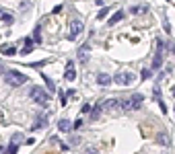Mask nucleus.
I'll return each instance as SVG.
<instances>
[{
  "label": "nucleus",
  "mask_w": 175,
  "mask_h": 154,
  "mask_svg": "<svg viewBox=\"0 0 175 154\" xmlns=\"http://www.w3.org/2000/svg\"><path fill=\"white\" fill-rule=\"evenodd\" d=\"M33 37H35V41H41V31H39V27L33 31Z\"/></svg>",
  "instance_id": "obj_26"
},
{
  "label": "nucleus",
  "mask_w": 175,
  "mask_h": 154,
  "mask_svg": "<svg viewBox=\"0 0 175 154\" xmlns=\"http://www.w3.org/2000/svg\"><path fill=\"white\" fill-rule=\"evenodd\" d=\"M66 80H74L76 78V70H74V62H68L66 64V74H64Z\"/></svg>",
  "instance_id": "obj_8"
},
{
  "label": "nucleus",
  "mask_w": 175,
  "mask_h": 154,
  "mask_svg": "<svg viewBox=\"0 0 175 154\" xmlns=\"http://www.w3.org/2000/svg\"><path fill=\"white\" fill-rule=\"evenodd\" d=\"M171 93H173V97H175V87H173V88H171Z\"/></svg>",
  "instance_id": "obj_30"
},
{
  "label": "nucleus",
  "mask_w": 175,
  "mask_h": 154,
  "mask_svg": "<svg viewBox=\"0 0 175 154\" xmlns=\"http://www.w3.org/2000/svg\"><path fill=\"white\" fill-rule=\"evenodd\" d=\"M31 52H33V45H27V47H23V52H21V54H23V56H29Z\"/></svg>",
  "instance_id": "obj_25"
},
{
  "label": "nucleus",
  "mask_w": 175,
  "mask_h": 154,
  "mask_svg": "<svg viewBox=\"0 0 175 154\" xmlns=\"http://www.w3.org/2000/svg\"><path fill=\"white\" fill-rule=\"evenodd\" d=\"M0 154H4V148H2V146H0Z\"/></svg>",
  "instance_id": "obj_29"
},
{
  "label": "nucleus",
  "mask_w": 175,
  "mask_h": 154,
  "mask_svg": "<svg viewBox=\"0 0 175 154\" xmlns=\"http://www.w3.org/2000/svg\"><path fill=\"white\" fill-rule=\"evenodd\" d=\"M130 13L132 14H144V13H148V4H134V6H130Z\"/></svg>",
  "instance_id": "obj_9"
},
{
  "label": "nucleus",
  "mask_w": 175,
  "mask_h": 154,
  "mask_svg": "<svg viewBox=\"0 0 175 154\" xmlns=\"http://www.w3.org/2000/svg\"><path fill=\"white\" fill-rule=\"evenodd\" d=\"M21 142H23V136H21V134H14L13 136V144H21Z\"/></svg>",
  "instance_id": "obj_24"
},
{
  "label": "nucleus",
  "mask_w": 175,
  "mask_h": 154,
  "mask_svg": "<svg viewBox=\"0 0 175 154\" xmlns=\"http://www.w3.org/2000/svg\"><path fill=\"white\" fill-rule=\"evenodd\" d=\"M0 72H2V64H0Z\"/></svg>",
  "instance_id": "obj_31"
},
{
  "label": "nucleus",
  "mask_w": 175,
  "mask_h": 154,
  "mask_svg": "<svg viewBox=\"0 0 175 154\" xmlns=\"http://www.w3.org/2000/svg\"><path fill=\"white\" fill-rule=\"evenodd\" d=\"M91 111V105H82V113H89Z\"/></svg>",
  "instance_id": "obj_28"
},
{
  "label": "nucleus",
  "mask_w": 175,
  "mask_h": 154,
  "mask_svg": "<svg viewBox=\"0 0 175 154\" xmlns=\"http://www.w3.org/2000/svg\"><path fill=\"white\" fill-rule=\"evenodd\" d=\"M89 56H91V47L89 45H81L78 47V60L85 64V62H89Z\"/></svg>",
  "instance_id": "obj_7"
},
{
  "label": "nucleus",
  "mask_w": 175,
  "mask_h": 154,
  "mask_svg": "<svg viewBox=\"0 0 175 154\" xmlns=\"http://www.w3.org/2000/svg\"><path fill=\"white\" fill-rule=\"evenodd\" d=\"M103 107L107 109V111H117V109H120V101L117 99H109V101L103 103Z\"/></svg>",
  "instance_id": "obj_10"
},
{
  "label": "nucleus",
  "mask_w": 175,
  "mask_h": 154,
  "mask_svg": "<svg viewBox=\"0 0 175 154\" xmlns=\"http://www.w3.org/2000/svg\"><path fill=\"white\" fill-rule=\"evenodd\" d=\"M43 80H46V84H47V90H50V93H54V90H56V84H54V80H52L50 76H43Z\"/></svg>",
  "instance_id": "obj_17"
},
{
  "label": "nucleus",
  "mask_w": 175,
  "mask_h": 154,
  "mask_svg": "<svg viewBox=\"0 0 175 154\" xmlns=\"http://www.w3.org/2000/svg\"><path fill=\"white\" fill-rule=\"evenodd\" d=\"M163 54H165V43H163V41H159V43H157L155 60H153V68H155V70H159V68L163 66Z\"/></svg>",
  "instance_id": "obj_5"
},
{
  "label": "nucleus",
  "mask_w": 175,
  "mask_h": 154,
  "mask_svg": "<svg viewBox=\"0 0 175 154\" xmlns=\"http://www.w3.org/2000/svg\"><path fill=\"white\" fill-rule=\"evenodd\" d=\"M107 14H109V8H101V10L97 13V21H103Z\"/></svg>",
  "instance_id": "obj_19"
},
{
  "label": "nucleus",
  "mask_w": 175,
  "mask_h": 154,
  "mask_svg": "<svg viewBox=\"0 0 175 154\" xmlns=\"http://www.w3.org/2000/svg\"><path fill=\"white\" fill-rule=\"evenodd\" d=\"M4 80H6V84H10V87L17 88V87H23V84L27 82V76L17 72V70H10V72L4 74Z\"/></svg>",
  "instance_id": "obj_1"
},
{
  "label": "nucleus",
  "mask_w": 175,
  "mask_h": 154,
  "mask_svg": "<svg viewBox=\"0 0 175 154\" xmlns=\"http://www.w3.org/2000/svg\"><path fill=\"white\" fill-rule=\"evenodd\" d=\"M60 105L62 107H66L68 105V93H60Z\"/></svg>",
  "instance_id": "obj_21"
},
{
  "label": "nucleus",
  "mask_w": 175,
  "mask_h": 154,
  "mask_svg": "<svg viewBox=\"0 0 175 154\" xmlns=\"http://www.w3.org/2000/svg\"><path fill=\"white\" fill-rule=\"evenodd\" d=\"M82 127V119H76L74 121V129H81Z\"/></svg>",
  "instance_id": "obj_27"
},
{
  "label": "nucleus",
  "mask_w": 175,
  "mask_h": 154,
  "mask_svg": "<svg viewBox=\"0 0 175 154\" xmlns=\"http://www.w3.org/2000/svg\"><path fill=\"white\" fill-rule=\"evenodd\" d=\"M68 29H70V31H68V39H76L78 33H81L85 27H82V23L78 19H74V21H70V27H68Z\"/></svg>",
  "instance_id": "obj_6"
},
{
  "label": "nucleus",
  "mask_w": 175,
  "mask_h": 154,
  "mask_svg": "<svg viewBox=\"0 0 175 154\" xmlns=\"http://www.w3.org/2000/svg\"><path fill=\"white\" fill-rule=\"evenodd\" d=\"M47 125V115H41L39 119L33 123V129H41V127H46Z\"/></svg>",
  "instance_id": "obj_13"
},
{
  "label": "nucleus",
  "mask_w": 175,
  "mask_h": 154,
  "mask_svg": "<svg viewBox=\"0 0 175 154\" xmlns=\"http://www.w3.org/2000/svg\"><path fill=\"white\" fill-rule=\"evenodd\" d=\"M124 17H126V13H121V10H120V13H115L113 17L109 19V27H113L115 23H120V21H124Z\"/></svg>",
  "instance_id": "obj_12"
},
{
  "label": "nucleus",
  "mask_w": 175,
  "mask_h": 154,
  "mask_svg": "<svg viewBox=\"0 0 175 154\" xmlns=\"http://www.w3.org/2000/svg\"><path fill=\"white\" fill-rule=\"evenodd\" d=\"M19 152V144H10L8 146V154H17Z\"/></svg>",
  "instance_id": "obj_23"
},
{
  "label": "nucleus",
  "mask_w": 175,
  "mask_h": 154,
  "mask_svg": "<svg viewBox=\"0 0 175 154\" xmlns=\"http://www.w3.org/2000/svg\"><path fill=\"white\" fill-rule=\"evenodd\" d=\"M150 76H153V70H150V68H144V70H142V78L146 80V78H150Z\"/></svg>",
  "instance_id": "obj_22"
},
{
  "label": "nucleus",
  "mask_w": 175,
  "mask_h": 154,
  "mask_svg": "<svg viewBox=\"0 0 175 154\" xmlns=\"http://www.w3.org/2000/svg\"><path fill=\"white\" fill-rule=\"evenodd\" d=\"M58 129H60V132H70V129H72V125H70V121H68V119H60Z\"/></svg>",
  "instance_id": "obj_14"
},
{
  "label": "nucleus",
  "mask_w": 175,
  "mask_h": 154,
  "mask_svg": "<svg viewBox=\"0 0 175 154\" xmlns=\"http://www.w3.org/2000/svg\"><path fill=\"white\" fill-rule=\"evenodd\" d=\"M89 113H91V117H93V119H97V117H99V115H101V105H95V107L91 109V111H89Z\"/></svg>",
  "instance_id": "obj_18"
},
{
  "label": "nucleus",
  "mask_w": 175,
  "mask_h": 154,
  "mask_svg": "<svg viewBox=\"0 0 175 154\" xmlns=\"http://www.w3.org/2000/svg\"><path fill=\"white\" fill-rule=\"evenodd\" d=\"M29 97H31V101H35L37 105H47V103H50V94H47L41 87H31Z\"/></svg>",
  "instance_id": "obj_2"
},
{
  "label": "nucleus",
  "mask_w": 175,
  "mask_h": 154,
  "mask_svg": "<svg viewBox=\"0 0 175 154\" xmlns=\"http://www.w3.org/2000/svg\"><path fill=\"white\" fill-rule=\"evenodd\" d=\"M2 54H4V56H14V54H17V47H13V45H2Z\"/></svg>",
  "instance_id": "obj_15"
},
{
  "label": "nucleus",
  "mask_w": 175,
  "mask_h": 154,
  "mask_svg": "<svg viewBox=\"0 0 175 154\" xmlns=\"http://www.w3.org/2000/svg\"><path fill=\"white\" fill-rule=\"evenodd\" d=\"M142 101H144V94L136 93V94H132L130 101H124V103H120V105L124 109H128V111H138V109L142 107Z\"/></svg>",
  "instance_id": "obj_3"
},
{
  "label": "nucleus",
  "mask_w": 175,
  "mask_h": 154,
  "mask_svg": "<svg viewBox=\"0 0 175 154\" xmlns=\"http://www.w3.org/2000/svg\"><path fill=\"white\" fill-rule=\"evenodd\" d=\"M0 17H2V21H4V23H13V14H8V13H4V10H0Z\"/></svg>",
  "instance_id": "obj_20"
},
{
  "label": "nucleus",
  "mask_w": 175,
  "mask_h": 154,
  "mask_svg": "<svg viewBox=\"0 0 175 154\" xmlns=\"http://www.w3.org/2000/svg\"><path fill=\"white\" fill-rule=\"evenodd\" d=\"M97 84L109 87V84H111V76H109V74H99V76H97Z\"/></svg>",
  "instance_id": "obj_11"
},
{
  "label": "nucleus",
  "mask_w": 175,
  "mask_h": 154,
  "mask_svg": "<svg viewBox=\"0 0 175 154\" xmlns=\"http://www.w3.org/2000/svg\"><path fill=\"white\" fill-rule=\"evenodd\" d=\"M157 142H159L161 146H169V136L167 134H159L157 136Z\"/></svg>",
  "instance_id": "obj_16"
},
{
  "label": "nucleus",
  "mask_w": 175,
  "mask_h": 154,
  "mask_svg": "<svg viewBox=\"0 0 175 154\" xmlns=\"http://www.w3.org/2000/svg\"><path fill=\"white\" fill-rule=\"evenodd\" d=\"M134 74L132 72H120V74H115V78L113 82H117V84H121V87H130V84H134Z\"/></svg>",
  "instance_id": "obj_4"
}]
</instances>
